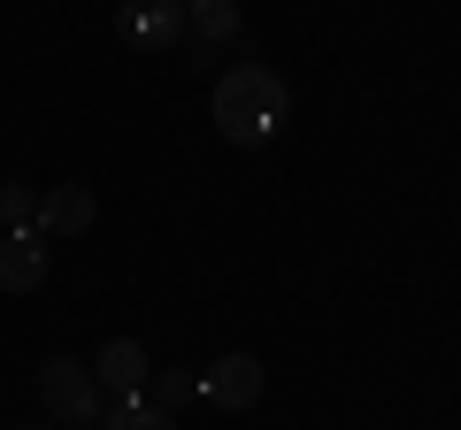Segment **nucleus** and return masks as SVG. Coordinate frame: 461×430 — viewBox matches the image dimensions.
<instances>
[{
    "label": "nucleus",
    "mask_w": 461,
    "mask_h": 430,
    "mask_svg": "<svg viewBox=\"0 0 461 430\" xmlns=\"http://www.w3.org/2000/svg\"><path fill=\"white\" fill-rule=\"evenodd\" d=\"M100 430H177V415L154 408V399H108L100 408Z\"/></svg>",
    "instance_id": "9"
},
{
    "label": "nucleus",
    "mask_w": 461,
    "mask_h": 430,
    "mask_svg": "<svg viewBox=\"0 0 461 430\" xmlns=\"http://www.w3.org/2000/svg\"><path fill=\"white\" fill-rule=\"evenodd\" d=\"M93 223H100L93 184H54V193H39V223H32V231L47 238V246H54V238H85Z\"/></svg>",
    "instance_id": "5"
},
{
    "label": "nucleus",
    "mask_w": 461,
    "mask_h": 430,
    "mask_svg": "<svg viewBox=\"0 0 461 430\" xmlns=\"http://www.w3.org/2000/svg\"><path fill=\"white\" fill-rule=\"evenodd\" d=\"M115 31L139 54H169V47H185V0H123Z\"/></svg>",
    "instance_id": "3"
},
{
    "label": "nucleus",
    "mask_w": 461,
    "mask_h": 430,
    "mask_svg": "<svg viewBox=\"0 0 461 430\" xmlns=\"http://www.w3.org/2000/svg\"><path fill=\"white\" fill-rule=\"evenodd\" d=\"M147 377H154V362H147V346H139V338H108V346H100V362H93L100 399H147Z\"/></svg>",
    "instance_id": "6"
},
{
    "label": "nucleus",
    "mask_w": 461,
    "mask_h": 430,
    "mask_svg": "<svg viewBox=\"0 0 461 430\" xmlns=\"http://www.w3.org/2000/svg\"><path fill=\"white\" fill-rule=\"evenodd\" d=\"M147 392H154V408L177 415L185 399H200V377H193V369H169V377H147Z\"/></svg>",
    "instance_id": "11"
},
{
    "label": "nucleus",
    "mask_w": 461,
    "mask_h": 430,
    "mask_svg": "<svg viewBox=\"0 0 461 430\" xmlns=\"http://www.w3.org/2000/svg\"><path fill=\"white\" fill-rule=\"evenodd\" d=\"M208 116H215V131H223L230 147H262V139L285 131L293 93H285V77H277L269 62H239V69H223V77H215Z\"/></svg>",
    "instance_id": "1"
},
{
    "label": "nucleus",
    "mask_w": 461,
    "mask_h": 430,
    "mask_svg": "<svg viewBox=\"0 0 461 430\" xmlns=\"http://www.w3.org/2000/svg\"><path fill=\"white\" fill-rule=\"evenodd\" d=\"M0 223H8V231H32L39 223V193L32 184H16V177L0 184Z\"/></svg>",
    "instance_id": "10"
},
{
    "label": "nucleus",
    "mask_w": 461,
    "mask_h": 430,
    "mask_svg": "<svg viewBox=\"0 0 461 430\" xmlns=\"http://www.w3.org/2000/svg\"><path fill=\"white\" fill-rule=\"evenodd\" d=\"M39 399H47L54 423H77V430L108 408V399H100V384H93V369H85L77 354H47V362H39Z\"/></svg>",
    "instance_id": "2"
},
{
    "label": "nucleus",
    "mask_w": 461,
    "mask_h": 430,
    "mask_svg": "<svg viewBox=\"0 0 461 430\" xmlns=\"http://www.w3.org/2000/svg\"><path fill=\"white\" fill-rule=\"evenodd\" d=\"M269 392V369L254 362V354H223V362H208L200 369V399H215V408H254V399Z\"/></svg>",
    "instance_id": "4"
},
{
    "label": "nucleus",
    "mask_w": 461,
    "mask_h": 430,
    "mask_svg": "<svg viewBox=\"0 0 461 430\" xmlns=\"http://www.w3.org/2000/svg\"><path fill=\"white\" fill-rule=\"evenodd\" d=\"M239 23V0H185V31H200V47H230Z\"/></svg>",
    "instance_id": "8"
},
{
    "label": "nucleus",
    "mask_w": 461,
    "mask_h": 430,
    "mask_svg": "<svg viewBox=\"0 0 461 430\" xmlns=\"http://www.w3.org/2000/svg\"><path fill=\"white\" fill-rule=\"evenodd\" d=\"M39 284H47V238L0 231V292H39Z\"/></svg>",
    "instance_id": "7"
}]
</instances>
